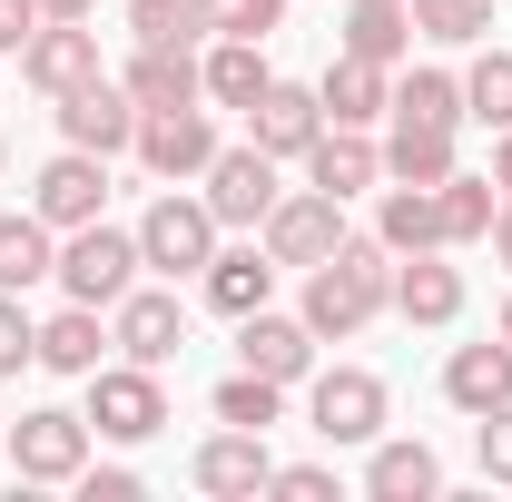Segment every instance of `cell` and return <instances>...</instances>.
Instances as JSON below:
<instances>
[{"label":"cell","mask_w":512,"mask_h":502,"mask_svg":"<svg viewBox=\"0 0 512 502\" xmlns=\"http://www.w3.org/2000/svg\"><path fill=\"white\" fill-rule=\"evenodd\" d=\"M384 306H394V247H384V237H345L325 266H306V325H316V345L325 335H335V345L365 335Z\"/></svg>","instance_id":"1"},{"label":"cell","mask_w":512,"mask_h":502,"mask_svg":"<svg viewBox=\"0 0 512 502\" xmlns=\"http://www.w3.org/2000/svg\"><path fill=\"white\" fill-rule=\"evenodd\" d=\"M138 266H148V256H138V227L89 217V227H69V247H60V266H50V276H60V296H79V306L109 315L128 286H138Z\"/></svg>","instance_id":"2"},{"label":"cell","mask_w":512,"mask_h":502,"mask_svg":"<svg viewBox=\"0 0 512 502\" xmlns=\"http://www.w3.org/2000/svg\"><path fill=\"white\" fill-rule=\"evenodd\" d=\"M217 237H227V227H217V207H207V197H178V188L138 217V256H148L158 276H207Z\"/></svg>","instance_id":"3"},{"label":"cell","mask_w":512,"mask_h":502,"mask_svg":"<svg viewBox=\"0 0 512 502\" xmlns=\"http://www.w3.org/2000/svg\"><path fill=\"white\" fill-rule=\"evenodd\" d=\"M10 463H20V483H79V473H89V414L30 404V414L10 424Z\"/></svg>","instance_id":"4"},{"label":"cell","mask_w":512,"mask_h":502,"mask_svg":"<svg viewBox=\"0 0 512 502\" xmlns=\"http://www.w3.org/2000/svg\"><path fill=\"white\" fill-rule=\"evenodd\" d=\"M306 424H316L325 443H375L384 434V375H365V365L306 375Z\"/></svg>","instance_id":"5"},{"label":"cell","mask_w":512,"mask_h":502,"mask_svg":"<svg viewBox=\"0 0 512 502\" xmlns=\"http://www.w3.org/2000/svg\"><path fill=\"white\" fill-rule=\"evenodd\" d=\"M207 158H217L207 99H197V109H138V168H148V178L188 188V178H207Z\"/></svg>","instance_id":"6"},{"label":"cell","mask_w":512,"mask_h":502,"mask_svg":"<svg viewBox=\"0 0 512 502\" xmlns=\"http://www.w3.org/2000/svg\"><path fill=\"white\" fill-rule=\"evenodd\" d=\"M89 424H99V434L109 443H148L158 434V424H168V394H158V365H99V375H89Z\"/></svg>","instance_id":"7"},{"label":"cell","mask_w":512,"mask_h":502,"mask_svg":"<svg viewBox=\"0 0 512 502\" xmlns=\"http://www.w3.org/2000/svg\"><path fill=\"white\" fill-rule=\"evenodd\" d=\"M335 247H345V197L296 188V197L266 207V256H276V266H325Z\"/></svg>","instance_id":"8"},{"label":"cell","mask_w":512,"mask_h":502,"mask_svg":"<svg viewBox=\"0 0 512 502\" xmlns=\"http://www.w3.org/2000/svg\"><path fill=\"white\" fill-rule=\"evenodd\" d=\"M237 365L266 375V384H306L316 375V325L306 315H276V306L237 315Z\"/></svg>","instance_id":"9"},{"label":"cell","mask_w":512,"mask_h":502,"mask_svg":"<svg viewBox=\"0 0 512 502\" xmlns=\"http://www.w3.org/2000/svg\"><path fill=\"white\" fill-rule=\"evenodd\" d=\"M109 345H119L128 365H168V355L188 345V306H178L168 286H128L119 306H109Z\"/></svg>","instance_id":"10"},{"label":"cell","mask_w":512,"mask_h":502,"mask_svg":"<svg viewBox=\"0 0 512 502\" xmlns=\"http://www.w3.org/2000/svg\"><path fill=\"white\" fill-rule=\"evenodd\" d=\"M276 158H266V148H217V158H207V207H217V227H266V207H276Z\"/></svg>","instance_id":"11"},{"label":"cell","mask_w":512,"mask_h":502,"mask_svg":"<svg viewBox=\"0 0 512 502\" xmlns=\"http://www.w3.org/2000/svg\"><path fill=\"white\" fill-rule=\"evenodd\" d=\"M60 138L89 148V158H119V148H138V99H128L119 79H79L60 99Z\"/></svg>","instance_id":"12"},{"label":"cell","mask_w":512,"mask_h":502,"mask_svg":"<svg viewBox=\"0 0 512 502\" xmlns=\"http://www.w3.org/2000/svg\"><path fill=\"white\" fill-rule=\"evenodd\" d=\"M20 79H30L40 99H69L79 79H99V30H89V20H40L30 50H20Z\"/></svg>","instance_id":"13"},{"label":"cell","mask_w":512,"mask_h":502,"mask_svg":"<svg viewBox=\"0 0 512 502\" xmlns=\"http://www.w3.org/2000/svg\"><path fill=\"white\" fill-rule=\"evenodd\" d=\"M30 207H40L60 237H69V227H89V217L109 207V158H89V148H60V158L30 178Z\"/></svg>","instance_id":"14"},{"label":"cell","mask_w":512,"mask_h":502,"mask_svg":"<svg viewBox=\"0 0 512 502\" xmlns=\"http://www.w3.org/2000/svg\"><path fill=\"white\" fill-rule=\"evenodd\" d=\"M197 493H217V502H256L266 483H276V453H266V434H247V424H227V434H207L197 443Z\"/></svg>","instance_id":"15"},{"label":"cell","mask_w":512,"mask_h":502,"mask_svg":"<svg viewBox=\"0 0 512 502\" xmlns=\"http://www.w3.org/2000/svg\"><path fill=\"white\" fill-rule=\"evenodd\" d=\"M316 99H325V119L335 128H375L384 109H394V69L384 60H355V50H335L316 79Z\"/></svg>","instance_id":"16"},{"label":"cell","mask_w":512,"mask_h":502,"mask_svg":"<svg viewBox=\"0 0 512 502\" xmlns=\"http://www.w3.org/2000/svg\"><path fill=\"white\" fill-rule=\"evenodd\" d=\"M247 128H256L266 158H306L316 128H325V99H316V89H296V79H266V99L247 109Z\"/></svg>","instance_id":"17"},{"label":"cell","mask_w":512,"mask_h":502,"mask_svg":"<svg viewBox=\"0 0 512 502\" xmlns=\"http://www.w3.org/2000/svg\"><path fill=\"white\" fill-rule=\"evenodd\" d=\"M394 315L404 325H453L463 315V266H444V247L394 256Z\"/></svg>","instance_id":"18"},{"label":"cell","mask_w":512,"mask_h":502,"mask_svg":"<svg viewBox=\"0 0 512 502\" xmlns=\"http://www.w3.org/2000/svg\"><path fill=\"white\" fill-rule=\"evenodd\" d=\"M306 178H316L325 197H365V188L384 178V148L365 138V128H335V119H325L316 148H306Z\"/></svg>","instance_id":"19"},{"label":"cell","mask_w":512,"mask_h":502,"mask_svg":"<svg viewBox=\"0 0 512 502\" xmlns=\"http://www.w3.org/2000/svg\"><path fill=\"white\" fill-rule=\"evenodd\" d=\"M365 493H375V502H434V493H444L434 443H394V434H375V443H365Z\"/></svg>","instance_id":"20"},{"label":"cell","mask_w":512,"mask_h":502,"mask_svg":"<svg viewBox=\"0 0 512 502\" xmlns=\"http://www.w3.org/2000/svg\"><path fill=\"white\" fill-rule=\"evenodd\" d=\"M276 276H286V266H276L266 247H217L207 276H197V296H207L217 315H256L266 296H276Z\"/></svg>","instance_id":"21"},{"label":"cell","mask_w":512,"mask_h":502,"mask_svg":"<svg viewBox=\"0 0 512 502\" xmlns=\"http://www.w3.org/2000/svg\"><path fill=\"white\" fill-rule=\"evenodd\" d=\"M50 266H60V227H50L40 207H10V217H0V296L50 286Z\"/></svg>","instance_id":"22"},{"label":"cell","mask_w":512,"mask_h":502,"mask_svg":"<svg viewBox=\"0 0 512 502\" xmlns=\"http://www.w3.org/2000/svg\"><path fill=\"white\" fill-rule=\"evenodd\" d=\"M444 404H453V414H493V404H512V345H503V335L444 355Z\"/></svg>","instance_id":"23"},{"label":"cell","mask_w":512,"mask_h":502,"mask_svg":"<svg viewBox=\"0 0 512 502\" xmlns=\"http://www.w3.org/2000/svg\"><path fill=\"white\" fill-rule=\"evenodd\" d=\"M197 79H207V109H256L266 99V40H237V30H217V50L197 60Z\"/></svg>","instance_id":"24"},{"label":"cell","mask_w":512,"mask_h":502,"mask_svg":"<svg viewBox=\"0 0 512 502\" xmlns=\"http://www.w3.org/2000/svg\"><path fill=\"white\" fill-rule=\"evenodd\" d=\"M40 365H50V375H79V384L99 375V365H109V325H99V306L69 296V306L40 325Z\"/></svg>","instance_id":"25"},{"label":"cell","mask_w":512,"mask_h":502,"mask_svg":"<svg viewBox=\"0 0 512 502\" xmlns=\"http://www.w3.org/2000/svg\"><path fill=\"white\" fill-rule=\"evenodd\" d=\"M138 109H197L207 99V79H197V50H148L138 40V60H128V79H119Z\"/></svg>","instance_id":"26"},{"label":"cell","mask_w":512,"mask_h":502,"mask_svg":"<svg viewBox=\"0 0 512 502\" xmlns=\"http://www.w3.org/2000/svg\"><path fill=\"white\" fill-rule=\"evenodd\" d=\"M375 237H384L394 256L444 247V197H434V188H404V178H394V188H384V207H375Z\"/></svg>","instance_id":"27"},{"label":"cell","mask_w":512,"mask_h":502,"mask_svg":"<svg viewBox=\"0 0 512 502\" xmlns=\"http://www.w3.org/2000/svg\"><path fill=\"white\" fill-rule=\"evenodd\" d=\"M384 178H404V188H444V178H453V128L394 119V138H384Z\"/></svg>","instance_id":"28"},{"label":"cell","mask_w":512,"mask_h":502,"mask_svg":"<svg viewBox=\"0 0 512 502\" xmlns=\"http://www.w3.org/2000/svg\"><path fill=\"white\" fill-rule=\"evenodd\" d=\"M345 50L394 69L404 50H414V10H404V0H355V10H345Z\"/></svg>","instance_id":"29"},{"label":"cell","mask_w":512,"mask_h":502,"mask_svg":"<svg viewBox=\"0 0 512 502\" xmlns=\"http://www.w3.org/2000/svg\"><path fill=\"white\" fill-rule=\"evenodd\" d=\"M384 119H414V128H463V79L453 69H404L394 79V109Z\"/></svg>","instance_id":"30"},{"label":"cell","mask_w":512,"mask_h":502,"mask_svg":"<svg viewBox=\"0 0 512 502\" xmlns=\"http://www.w3.org/2000/svg\"><path fill=\"white\" fill-rule=\"evenodd\" d=\"M128 30H138L148 50H197V40H217L207 0H128Z\"/></svg>","instance_id":"31"},{"label":"cell","mask_w":512,"mask_h":502,"mask_svg":"<svg viewBox=\"0 0 512 502\" xmlns=\"http://www.w3.org/2000/svg\"><path fill=\"white\" fill-rule=\"evenodd\" d=\"M434 197H444V247H473V237H493V217H503L493 178H463V168H453Z\"/></svg>","instance_id":"32"},{"label":"cell","mask_w":512,"mask_h":502,"mask_svg":"<svg viewBox=\"0 0 512 502\" xmlns=\"http://www.w3.org/2000/svg\"><path fill=\"white\" fill-rule=\"evenodd\" d=\"M463 119L512 128V50H483V60L463 69Z\"/></svg>","instance_id":"33"},{"label":"cell","mask_w":512,"mask_h":502,"mask_svg":"<svg viewBox=\"0 0 512 502\" xmlns=\"http://www.w3.org/2000/svg\"><path fill=\"white\" fill-rule=\"evenodd\" d=\"M276 414H286V384H266V375H247V365H237V375L217 384V424H247V434H266V424H276Z\"/></svg>","instance_id":"34"},{"label":"cell","mask_w":512,"mask_h":502,"mask_svg":"<svg viewBox=\"0 0 512 502\" xmlns=\"http://www.w3.org/2000/svg\"><path fill=\"white\" fill-rule=\"evenodd\" d=\"M414 10V30L424 40H444V50H463V40H483L493 30V0H404Z\"/></svg>","instance_id":"35"},{"label":"cell","mask_w":512,"mask_h":502,"mask_svg":"<svg viewBox=\"0 0 512 502\" xmlns=\"http://www.w3.org/2000/svg\"><path fill=\"white\" fill-rule=\"evenodd\" d=\"M473 463H483V483H512V404L473 414Z\"/></svg>","instance_id":"36"},{"label":"cell","mask_w":512,"mask_h":502,"mask_svg":"<svg viewBox=\"0 0 512 502\" xmlns=\"http://www.w3.org/2000/svg\"><path fill=\"white\" fill-rule=\"evenodd\" d=\"M20 365H40V325L20 315V296H0V384L20 375Z\"/></svg>","instance_id":"37"},{"label":"cell","mask_w":512,"mask_h":502,"mask_svg":"<svg viewBox=\"0 0 512 502\" xmlns=\"http://www.w3.org/2000/svg\"><path fill=\"white\" fill-rule=\"evenodd\" d=\"M207 20H217V30H237V40H276L286 0H207Z\"/></svg>","instance_id":"38"},{"label":"cell","mask_w":512,"mask_h":502,"mask_svg":"<svg viewBox=\"0 0 512 502\" xmlns=\"http://www.w3.org/2000/svg\"><path fill=\"white\" fill-rule=\"evenodd\" d=\"M266 493H286V502H335V473L325 463H276V483Z\"/></svg>","instance_id":"39"},{"label":"cell","mask_w":512,"mask_h":502,"mask_svg":"<svg viewBox=\"0 0 512 502\" xmlns=\"http://www.w3.org/2000/svg\"><path fill=\"white\" fill-rule=\"evenodd\" d=\"M79 493H89V502H138V473H128V463H89Z\"/></svg>","instance_id":"40"},{"label":"cell","mask_w":512,"mask_h":502,"mask_svg":"<svg viewBox=\"0 0 512 502\" xmlns=\"http://www.w3.org/2000/svg\"><path fill=\"white\" fill-rule=\"evenodd\" d=\"M30 30H40V0H0V60H20Z\"/></svg>","instance_id":"41"},{"label":"cell","mask_w":512,"mask_h":502,"mask_svg":"<svg viewBox=\"0 0 512 502\" xmlns=\"http://www.w3.org/2000/svg\"><path fill=\"white\" fill-rule=\"evenodd\" d=\"M493 188L512 197V128H493Z\"/></svg>","instance_id":"42"},{"label":"cell","mask_w":512,"mask_h":502,"mask_svg":"<svg viewBox=\"0 0 512 502\" xmlns=\"http://www.w3.org/2000/svg\"><path fill=\"white\" fill-rule=\"evenodd\" d=\"M99 0H40V20H89Z\"/></svg>","instance_id":"43"},{"label":"cell","mask_w":512,"mask_h":502,"mask_svg":"<svg viewBox=\"0 0 512 502\" xmlns=\"http://www.w3.org/2000/svg\"><path fill=\"white\" fill-rule=\"evenodd\" d=\"M493 256L512 266V197H503V217H493Z\"/></svg>","instance_id":"44"},{"label":"cell","mask_w":512,"mask_h":502,"mask_svg":"<svg viewBox=\"0 0 512 502\" xmlns=\"http://www.w3.org/2000/svg\"><path fill=\"white\" fill-rule=\"evenodd\" d=\"M493 335H503V345H512V296H503V315H493Z\"/></svg>","instance_id":"45"},{"label":"cell","mask_w":512,"mask_h":502,"mask_svg":"<svg viewBox=\"0 0 512 502\" xmlns=\"http://www.w3.org/2000/svg\"><path fill=\"white\" fill-rule=\"evenodd\" d=\"M0 168H10V148H0Z\"/></svg>","instance_id":"46"}]
</instances>
